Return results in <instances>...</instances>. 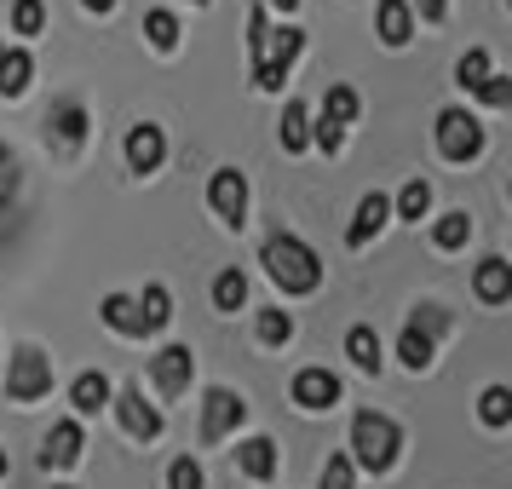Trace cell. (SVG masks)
I'll list each match as a JSON object with an SVG mask.
<instances>
[{"mask_svg": "<svg viewBox=\"0 0 512 489\" xmlns=\"http://www.w3.org/2000/svg\"><path fill=\"white\" fill-rule=\"evenodd\" d=\"M98 317L116 328V334H127V340H144V323H139V305L127 300V294H104V305H98Z\"/></svg>", "mask_w": 512, "mask_h": 489, "instance_id": "21", "label": "cell"}, {"mask_svg": "<svg viewBox=\"0 0 512 489\" xmlns=\"http://www.w3.org/2000/svg\"><path fill=\"white\" fill-rule=\"evenodd\" d=\"M294 403H300V409H334V403H340V374L300 369L294 374Z\"/></svg>", "mask_w": 512, "mask_h": 489, "instance_id": "12", "label": "cell"}, {"mask_svg": "<svg viewBox=\"0 0 512 489\" xmlns=\"http://www.w3.org/2000/svg\"><path fill=\"white\" fill-rule=\"evenodd\" d=\"M311 144V110H305L300 98L282 110V150H305Z\"/></svg>", "mask_w": 512, "mask_h": 489, "instance_id": "26", "label": "cell"}, {"mask_svg": "<svg viewBox=\"0 0 512 489\" xmlns=\"http://www.w3.org/2000/svg\"><path fill=\"white\" fill-rule=\"evenodd\" d=\"M0 52H6V47H0Z\"/></svg>", "mask_w": 512, "mask_h": 489, "instance_id": "46", "label": "cell"}, {"mask_svg": "<svg viewBox=\"0 0 512 489\" xmlns=\"http://www.w3.org/2000/svg\"><path fill=\"white\" fill-rule=\"evenodd\" d=\"M0 478H6V449H0Z\"/></svg>", "mask_w": 512, "mask_h": 489, "instance_id": "43", "label": "cell"}, {"mask_svg": "<svg viewBox=\"0 0 512 489\" xmlns=\"http://www.w3.org/2000/svg\"><path fill=\"white\" fill-rule=\"evenodd\" d=\"M438 150L449 162H472L484 156V121L466 116V110H443L438 116Z\"/></svg>", "mask_w": 512, "mask_h": 489, "instance_id": "6", "label": "cell"}, {"mask_svg": "<svg viewBox=\"0 0 512 489\" xmlns=\"http://www.w3.org/2000/svg\"><path fill=\"white\" fill-rule=\"evenodd\" d=\"M29 75H35V58H29L24 47H6V52H0V93H6V98L29 93Z\"/></svg>", "mask_w": 512, "mask_h": 489, "instance_id": "20", "label": "cell"}, {"mask_svg": "<svg viewBox=\"0 0 512 489\" xmlns=\"http://www.w3.org/2000/svg\"><path fill=\"white\" fill-rule=\"evenodd\" d=\"M242 420H248V403H242L231 386H208V392H202V443L231 438Z\"/></svg>", "mask_w": 512, "mask_h": 489, "instance_id": "7", "label": "cell"}, {"mask_svg": "<svg viewBox=\"0 0 512 489\" xmlns=\"http://www.w3.org/2000/svg\"><path fill=\"white\" fill-rule=\"evenodd\" d=\"M478 415H484L489 426H507V420H512V392H507V386H484V397H478Z\"/></svg>", "mask_w": 512, "mask_h": 489, "instance_id": "31", "label": "cell"}, {"mask_svg": "<svg viewBox=\"0 0 512 489\" xmlns=\"http://www.w3.org/2000/svg\"><path fill=\"white\" fill-rule=\"evenodd\" d=\"M357 110H363V104H357L351 87H328V93H323V121H334V127H351Z\"/></svg>", "mask_w": 512, "mask_h": 489, "instance_id": "27", "label": "cell"}, {"mask_svg": "<svg viewBox=\"0 0 512 489\" xmlns=\"http://www.w3.org/2000/svg\"><path fill=\"white\" fill-rule=\"evenodd\" d=\"M47 127H58V139L75 150V144L87 139V127H93V121H87V104H81V98H64V104H52Z\"/></svg>", "mask_w": 512, "mask_h": 489, "instance_id": "19", "label": "cell"}, {"mask_svg": "<svg viewBox=\"0 0 512 489\" xmlns=\"http://www.w3.org/2000/svg\"><path fill=\"white\" fill-rule=\"evenodd\" d=\"M466 236H472V219H466V213H443L438 231H432V242L449 254V248H466Z\"/></svg>", "mask_w": 512, "mask_h": 489, "instance_id": "30", "label": "cell"}, {"mask_svg": "<svg viewBox=\"0 0 512 489\" xmlns=\"http://www.w3.org/2000/svg\"><path fill=\"white\" fill-rule=\"evenodd\" d=\"M265 41H271V18H265V6L248 12V58H254V70L265 64Z\"/></svg>", "mask_w": 512, "mask_h": 489, "instance_id": "34", "label": "cell"}, {"mask_svg": "<svg viewBox=\"0 0 512 489\" xmlns=\"http://www.w3.org/2000/svg\"><path fill=\"white\" fill-rule=\"evenodd\" d=\"M81 449H87L81 420H58V426L47 432V443H41V466H75L81 461Z\"/></svg>", "mask_w": 512, "mask_h": 489, "instance_id": "13", "label": "cell"}, {"mask_svg": "<svg viewBox=\"0 0 512 489\" xmlns=\"http://www.w3.org/2000/svg\"><path fill=\"white\" fill-rule=\"evenodd\" d=\"M110 397H116V386H110V374H75L70 380V403H75V415H98V409H110Z\"/></svg>", "mask_w": 512, "mask_h": 489, "instance_id": "15", "label": "cell"}, {"mask_svg": "<svg viewBox=\"0 0 512 489\" xmlns=\"http://www.w3.org/2000/svg\"><path fill=\"white\" fill-rule=\"evenodd\" d=\"M167 162V139L156 121H139L133 133H127V167L133 173H156V167Z\"/></svg>", "mask_w": 512, "mask_h": 489, "instance_id": "11", "label": "cell"}, {"mask_svg": "<svg viewBox=\"0 0 512 489\" xmlns=\"http://www.w3.org/2000/svg\"><path fill=\"white\" fill-rule=\"evenodd\" d=\"M374 18H380V41H386V47H409V41H415V12H409V0H380Z\"/></svg>", "mask_w": 512, "mask_h": 489, "instance_id": "16", "label": "cell"}, {"mask_svg": "<svg viewBox=\"0 0 512 489\" xmlns=\"http://www.w3.org/2000/svg\"><path fill=\"white\" fill-rule=\"evenodd\" d=\"M12 29L18 35H41L47 29V6L41 0H12Z\"/></svg>", "mask_w": 512, "mask_h": 489, "instance_id": "33", "label": "cell"}, {"mask_svg": "<svg viewBox=\"0 0 512 489\" xmlns=\"http://www.w3.org/2000/svg\"><path fill=\"white\" fill-rule=\"evenodd\" d=\"M18 190V162H12V150L0 144V208H6V196Z\"/></svg>", "mask_w": 512, "mask_h": 489, "instance_id": "39", "label": "cell"}, {"mask_svg": "<svg viewBox=\"0 0 512 489\" xmlns=\"http://www.w3.org/2000/svg\"><path fill=\"white\" fill-rule=\"evenodd\" d=\"M397 449H403V432H397L392 415H374V409H357V415H351V466H363V472H392Z\"/></svg>", "mask_w": 512, "mask_h": 489, "instance_id": "2", "label": "cell"}, {"mask_svg": "<svg viewBox=\"0 0 512 489\" xmlns=\"http://www.w3.org/2000/svg\"><path fill=\"white\" fill-rule=\"evenodd\" d=\"M489 75H495V70H489V52H484V47H472V52L461 58V64H455V87L478 93V87H484Z\"/></svg>", "mask_w": 512, "mask_h": 489, "instance_id": "28", "label": "cell"}, {"mask_svg": "<svg viewBox=\"0 0 512 489\" xmlns=\"http://www.w3.org/2000/svg\"><path fill=\"white\" fill-rule=\"evenodd\" d=\"M133 305H139L144 334H162V328L173 323V294H167L162 282H150V288H144V300H133Z\"/></svg>", "mask_w": 512, "mask_h": 489, "instance_id": "22", "label": "cell"}, {"mask_svg": "<svg viewBox=\"0 0 512 489\" xmlns=\"http://www.w3.org/2000/svg\"><path fill=\"white\" fill-rule=\"evenodd\" d=\"M208 208L225 219V225H242V213H248V179L236 173V167H219L208 179Z\"/></svg>", "mask_w": 512, "mask_h": 489, "instance_id": "10", "label": "cell"}, {"mask_svg": "<svg viewBox=\"0 0 512 489\" xmlns=\"http://www.w3.org/2000/svg\"><path fill=\"white\" fill-rule=\"evenodd\" d=\"M449 328H455V317H449L443 305H415L409 323H403V334H397V357H403L409 369H426V363L438 357V340Z\"/></svg>", "mask_w": 512, "mask_h": 489, "instance_id": "3", "label": "cell"}, {"mask_svg": "<svg viewBox=\"0 0 512 489\" xmlns=\"http://www.w3.org/2000/svg\"><path fill=\"white\" fill-rule=\"evenodd\" d=\"M144 35H150L156 52H173L179 47V18L173 12H144Z\"/></svg>", "mask_w": 512, "mask_h": 489, "instance_id": "29", "label": "cell"}, {"mask_svg": "<svg viewBox=\"0 0 512 489\" xmlns=\"http://www.w3.org/2000/svg\"><path fill=\"white\" fill-rule=\"evenodd\" d=\"M478 93H484L489 110H507V104H512V81H507V75H489V81L478 87Z\"/></svg>", "mask_w": 512, "mask_h": 489, "instance_id": "37", "label": "cell"}, {"mask_svg": "<svg viewBox=\"0 0 512 489\" xmlns=\"http://www.w3.org/2000/svg\"><path fill=\"white\" fill-rule=\"evenodd\" d=\"M351 484H357V466H351V455H328L317 489H351Z\"/></svg>", "mask_w": 512, "mask_h": 489, "instance_id": "35", "label": "cell"}, {"mask_svg": "<svg viewBox=\"0 0 512 489\" xmlns=\"http://www.w3.org/2000/svg\"><path fill=\"white\" fill-rule=\"evenodd\" d=\"M300 52H305V29H294V24L271 29V41H265V64L254 70L259 93H282V81H288V70H294Z\"/></svg>", "mask_w": 512, "mask_h": 489, "instance_id": "5", "label": "cell"}, {"mask_svg": "<svg viewBox=\"0 0 512 489\" xmlns=\"http://www.w3.org/2000/svg\"><path fill=\"white\" fill-rule=\"evenodd\" d=\"M271 6H282V12H294V6H300V0H271Z\"/></svg>", "mask_w": 512, "mask_h": 489, "instance_id": "42", "label": "cell"}, {"mask_svg": "<svg viewBox=\"0 0 512 489\" xmlns=\"http://www.w3.org/2000/svg\"><path fill=\"white\" fill-rule=\"evenodd\" d=\"M167 489H208V478H202V466L190 461V455H179V461L167 466Z\"/></svg>", "mask_w": 512, "mask_h": 489, "instance_id": "36", "label": "cell"}, {"mask_svg": "<svg viewBox=\"0 0 512 489\" xmlns=\"http://www.w3.org/2000/svg\"><path fill=\"white\" fill-rule=\"evenodd\" d=\"M190 6H208V0H190Z\"/></svg>", "mask_w": 512, "mask_h": 489, "instance_id": "44", "label": "cell"}, {"mask_svg": "<svg viewBox=\"0 0 512 489\" xmlns=\"http://www.w3.org/2000/svg\"><path fill=\"white\" fill-rule=\"evenodd\" d=\"M392 213L397 219H426V213H432V185H426V179H409V185L397 190Z\"/></svg>", "mask_w": 512, "mask_h": 489, "instance_id": "25", "label": "cell"}, {"mask_svg": "<svg viewBox=\"0 0 512 489\" xmlns=\"http://www.w3.org/2000/svg\"><path fill=\"white\" fill-rule=\"evenodd\" d=\"M52 392V357L35 346H18L6 363V397L12 403H41Z\"/></svg>", "mask_w": 512, "mask_h": 489, "instance_id": "4", "label": "cell"}, {"mask_svg": "<svg viewBox=\"0 0 512 489\" xmlns=\"http://www.w3.org/2000/svg\"><path fill=\"white\" fill-rule=\"evenodd\" d=\"M236 461H242V472H248L254 484H265V478H277V443L271 438H242L236 443Z\"/></svg>", "mask_w": 512, "mask_h": 489, "instance_id": "17", "label": "cell"}, {"mask_svg": "<svg viewBox=\"0 0 512 489\" xmlns=\"http://www.w3.org/2000/svg\"><path fill=\"white\" fill-rule=\"evenodd\" d=\"M311 139L323 144L328 156H340V150H346V127H334V121H317V127H311Z\"/></svg>", "mask_w": 512, "mask_h": 489, "instance_id": "38", "label": "cell"}, {"mask_svg": "<svg viewBox=\"0 0 512 489\" xmlns=\"http://www.w3.org/2000/svg\"><path fill=\"white\" fill-rule=\"evenodd\" d=\"M259 340L265 346H288L294 340V317L288 311H259Z\"/></svg>", "mask_w": 512, "mask_h": 489, "instance_id": "32", "label": "cell"}, {"mask_svg": "<svg viewBox=\"0 0 512 489\" xmlns=\"http://www.w3.org/2000/svg\"><path fill=\"white\" fill-rule=\"evenodd\" d=\"M52 489H70V484H52Z\"/></svg>", "mask_w": 512, "mask_h": 489, "instance_id": "45", "label": "cell"}, {"mask_svg": "<svg viewBox=\"0 0 512 489\" xmlns=\"http://www.w3.org/2000/svg\"><path fill=\"white\" fill-rule=\"evenodd\" d=\"M81 6H87V12H110V6H116V0H81Z\"/></svg>", "mask_w": 512, "mask_h": 489, "instance_id": "41", "label": "cell"}, {"mask_svg": "<svg viewBox=\"0 0 512 489\" xmlns=\"http://www.w3.org/2000/svg\"><path fill=\"white\" fill-rule=\"evenodd\" d=\"M190 374H196V351L190 346H162L156 357H150V380H156V392L162 397L190 392Z\"/></svg>", "mask_w": 512, "mask_h": 489, "instance_id": "9", "label": "cell"}, {"mask_svg": "<svg viewBox=\"0 0 512 489\" xmlns=\"http://www.w3.org/2000/svg\"><path fill=\"white\" fill-rule=\"evenodd\" d=\"M259 265H265V277L277 282L282 294H317V288H323V259L311 254V248H305L294 231L265 236Z\"/></svg>", "mask_w": 512, "mask_h": 489, "instance_id": "1", "label": "cell"}, {"mask_svg": "<svg viewBox=\"0 0 512 489\" xmlns=\"http://www.w3.org/2000/svg\"><path fill=\"white\" fill-rule=\"evenodd\" d=\"M110 409H116V420L121 426H127V438H139V443H156L162 438V409H156V403H144V392L139 386H121L116 397H110Z\"/></svg>", "mask_w": 512, "mask_h": 489, "instance_id": "8", "label": "cell"}, {"mask_svg": "<svg viewBox=\"0 0 512 489\" xmlns=\"http://www.w3.org/2000/svg\"><path fill=\"white\" fill-rule=\"evenodd\" d=\"M386 219H392V196L369 190V196L357 202V219H351V231H346V248H369V236L380 231Z\"/></svg>", "mask_w": 512, "mask_h": 489, "instance_id": "14", "label": "cell"}, {"mask_svg": "<svg viewBox=\"0 0 512 489\" xmlns=\"http://www.w3.org/2000/svg\"><path fill=\"white\" fill-rule=\"evenodd\" d=\"M213 305H219V311H242V305H248V277H242L236 265L213 277Z\"/></svg>", "mask_w": 512, "mask_h": 489, "instance_id": "24", "label": "cell"}, {"mask_svg": "<svg viewBox=\"0 0 512 489\" xmlns=\"http://www.w3.org/2000/svg\"><path fill=\"white\" fill-rule=\"evenodd\" d=\"M415 6H420L426 24H443V12H449V0H415ZM415 6H409V12H415Z\"/></svg>", "mask_w": 512, "mask_h": 489, "instance_id": "40", "label": "cell"}, {"mask_svg": "<svg viewBox=\"0 0 512 489\" xmlns=\"http://www.w3.org/2000/svg\"><path fill=\"white\" fill-rule=\"evenodd\" d=\"M472 288H478V300H484V305H501L512 294V265L501 254L484 259V265H478V277H472Z\"/></svg>", "mask_w": 512, "mask_h": 489, "instance_id": "18", "label": "cell"}, {"mask_svg": "<svg viewBox=\"0 0 512 489\" xmlns=\"http://www.w3.org/2000/svg\"><path fill=\"white\" fill-rule=\"evenodd\" d=\"M346 357H351L363 374H380V363H386V357H380V334H374L369 323H357V328L346 334Z\"/></svg>", "mask_w": 512, "mask_h": 489, "instance_id": "23", "label": "cell"}]
</instances>
